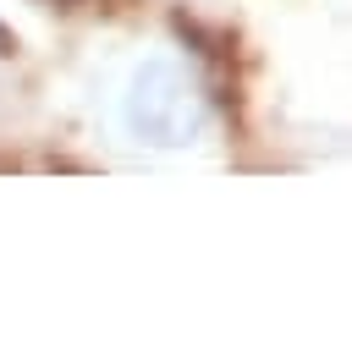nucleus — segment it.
<instances>
[{"label":"nucleus","mask_w":352,"mask_h":346,"mask_svg":"<svg viewBox=\"0 0 352 346\" xmlns=\"http://www.w3.org/2000/svg\"><path fill=\"white\" fill-rule=\"evenodd\" d=\"M126 126L154 148H187L204 132V93L176 60H143L126 82Z\"/></svg>","instance_id":"nucleus-1"}]
</instances>
